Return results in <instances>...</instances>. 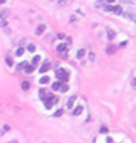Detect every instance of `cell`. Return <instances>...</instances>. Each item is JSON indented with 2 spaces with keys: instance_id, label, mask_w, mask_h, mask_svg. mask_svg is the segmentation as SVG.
<instances>
[{
  "instance_id": "cell-1",
  "label": "cell",
  "mask_w": 136,
  "mask_h": 143,
  "mask_svg": "<svg viewBox=\"0 0 136 143\" xmlns=\"http://www.w3.org/2000/svg\"><path fill=\"white\" fill-rule=\"evenodd\" d=\"M56 77L61 81V83H64V82H67V81H68V77H70V75H68V72H67L65 70L60 68V70H57V71H56Z\"/></svg>"
},
{
  "instance_id": "cell-2",
  "label": "cell",
  "mask_w": 136,
  "mask_h": 143,
  "mask_svg": "<svg viewBox=\"0 0 136 143\" xmlns=\"http://www.w3.org/2000/svg\"><path fill=\"white\" fill-rule=\"evenodd\" d=\"M58 100H57V97H54V96H51V95H49V97L45 100V107L47 108V110H50L56 103H57Z\"/></svg>"
},
{
  "instance_id": "cell-3",
  "label": "cell",
  "mask_w": 136,
  "mask_h": 143,
  "mask_svg": "<svg viewBox=\"0 0 136 143\" xmlns=\"http://www.w3.org/2000/svg\"><path fill=\"white\" fill-rule=\"evenodd\" d=\"M50 70V63H45L42 67H40V70H39V72L40 74H45V72H47Z\"/></svg>"
},
{
  "instance_id": "cell-4",
  "label": "cell",
  "mask_w": 136,
  "mask_h": 143,
  "mask_svg": "<svg viewBox=\"0 0 136 143\" xmlns=\"http://www.w3.org/2000/svg\"><path fill=\"white\" fill-rule=\"evenodd\" d=\"M76 100V96H72V97H70L68 99V103H67V107L68 108H72V106H74V101Z\"/></svg>"
},
{
  "instance_id": "cell-5",
  "label": "cell",
  "mask_w": 136,
  "mask_h": 143,
  "mask_svg": "<svg viewBox=\"0 0 136 143\" xmlns=\"http://www.w3.org/2000/svg\"><path fill=\"white\" fill-rule=\"evenodd\" d=\"M39 97H40L42 100H46V99L49 97V95L46 93V90H45V89H40V90H39Z\"/></svg>"
},
{
  "instance_id": "cell-6",
  "label": "cell",
  "mask_w": 136,
  "mask_h": 143,
  "mask_svg": "<svg viewBox=\"0 0 136 143\" xmlns=\"http://www.w3.org/2000/svg\"><path fill=\"white\" fill-rule=\"evenodd\" d=\"M50 82V78L47 77V75H43L40 79H39V83H42V85H46V83H49Z\"/></svg>"
},
{
  "instance_id": "cell-7",
  "label": "cell",
  "mask_w": 136,
  "mask_h": 143,
  "mask_svg": "<svg viewBox=\"0 0 136 143\" xmlns=\"http://www.w3.org/2000/svg\"><path fill=\"white\" fill-rule=\"evenodd\" d=\"M113 11L117 14V15H120V14H122V8L121 6H113Z\"/></svg>"
},
{
  "instance_id": "cell-8",
  "label": "cell",
  "mask_w": 136,
  "mask_h": 143,
  "mask_svg": "<svg viewBox=\"0 0 136 143\" xmlns=\"http://www.w3.org/2000/svg\"><path fill=\"white\" fill-rule=\"evenodd\" d=\"M45 31H46V25L42 24V25H39V27H38V29H36V35H42Z\"/></svg>"
},
{
  "instance_id": "cell-9",
  "label": "cell",
  "mask_w": 136,
  "mask_h": 143,
  "mask_svg": "<svg viewBox=\"0 0 136 143\" xmlns=\"http://www.w3.org/2000/svg\"><path fill=\"white\" fill-rule=\"evenodd\" d=\"M107 33H108V39H110V40H113V39L115 38V32L113 31L111 28H107Z\"/></svg>"
},
{
  "instance_id": "cell-10",
  "label": "cell",
  "mask_w": 136,
  "mask_h": 143,
  "mask_svg": "<svg viewBox=\"0 0 136 143\" xmlns=\"http://www.w3.org/2000/svg\"><path fill=\"white\" fill-rule=\"evenodd\" d=\"M21 88H22V90H29L31 83H29V82H27V81H24V82L21 83Z\"/></svg>"
},
{
  "instance_id": "cell-11",
  "label": "cell",
  "mask_w": 136,
  "mask_h": 143,
  "mask_svg": "<svg viewBox=\"0 0 136 143\" xmlns=\"http://www.w3.org/2000/svg\"><path fill=\"white\" fill-rule=\"evenodd\" d=\"M58 90H60L61 93H65V92L68 90V85H67V83H61V86H60Z\"/></svg>"
},
{
  "instance_id": "cell-12",
  "label": "cell",
  "mask_w": 136,
  "mask_h": 143,
  "mask_svg": "<svg viewBox=\"0 0 136 143\" xmlns=\"http://www.w3.org/2000/svg\"><path fill=\"white\" fill-rule=\"evenodd\" d=\"M82 111H83V107H82V106H78L75 110H74V112H72V114H74V115H79Z\"/></svg>"
},
{
  "instance_id": "cell-13",
  "label": "cell",
  "mask_w": 136,
  "mask_h": 143,
  "mask_svg": "<svg viewBox=\"0 0 136 143\" xmlns=\"http://www.w3.org/2000/svg\"><path fill=\"white\" fill-rule=\"evenodd\" d=\"M33 71H35V67H33V65H27V67H25V72H27V74H32Z\"/></svg>"
},
{
  "instance_id": "cell-14",
  "label": "cell",
  "mask_w": 136,
  "mask_h": 143,
  "mask_svg": "<svg viewBox=\"0 0 136 143\" xmlns=\"http://www.w3.org/2000/svg\"><path fill=\"white\" fill-rule=\"evenodd\" d=\"M39 61H40V56H35V57H33V60H32V65H33V67H36Z\"/></svg>"
},
{
  "instance_id": "cell-15",
  "label": "cell",
  "mask_w": 136,
  "mask_h": 143,
  "mask_svg": "<svg viewBox=\"0 0 136 143\" xmlns=\"http://www.w3.org/2000/svg\"><path fill=\"white\" fill-rule=\"evenodd\" d=\"M65 49H67L65 45H58V46H57V51L61 54V53H64V51H65Z\"/></svg>"
},
{
  "instance_id": "cell-16",
  "label": "cell",
  "mask_w": 136,
  "mask_h": 143,
  "mask_svg": "<svg viewBox=\"0 0 136 143\" xmlns=\"http://www.w3.org/2000/svg\"><path fill=\"white\" fill-rule=\"evenodd\" d=\"M60 86H61V82H54V83L51 85V89H53V90H58Z\"/></svg>"
},
{
  "instance_id": "cell-17",
  "label": "cell",
  "mask_w": 136,
  "mask_h": 143,
  "mask_svg": "<svg viewBox=\"0 0 136 143\" xmlns=\"http://www.w3.org/2000/svg\"><path fill=\"white\" fill-rule=\"evenodd\" d=\"M85 53H86V51H85L83 49H81V50H78V53H76V57H78V58H82V57L85 56Z\"/></svg>"
},
{
  "instance_id": "cell-18",
  "label": "cell",
  "mask_w": 136,
  "mask_h": 143,
  "mask_svg": "<svg viewBox=\"0 0 136 143\" xmlns=\"http://www.w3.org/2000/svg\"><path fill=\"white\" fill-rule=\"evenodd\" d=\"M27 50L31 51V53H33V51L36 50V47H35V45H33V43H29V45H28V47H27Z\"/></svg>"
},
{
  "instance_id": "cell-19",
  "label": "cell",
  "mask_w": 136,
  "mask_h": 143,
  "mask_svg": "<svg viewBox=\"0 0 136 143\" xmlns=\"http://www.w3.org/2000/svg\"><path fill=\"white\" fill-rule=\"evenodd\" d=\"M106 51L108 53V54H114V53H115V47H114V46H108Z\"/></svg>"
},
{
  "instance_id": "cell-20",
  "label": "cell",
  "mask_w": 136,
  "mask_h": 143,
  "mask_svg": "<svg viewBox=\"0 0 136 143\" xmlns=\"http://www.w3.org/2000/svg\"><path fill=\"white\" fill-rule=\"evenodd\" d=\"M7 15H8V10H4V11H1V13H0V18H3V19H6Z\"/></svg>"
},
{
  "instance_id": "cell-21",
  "label": "cell",
  "mask_w": 136,
  "mask_h": 143,
  "mask_svg": "<svg viewBox=\"0 0 136 143\" xmlns=\"http://www.w3.org/2000/svg\"><path fill=\"white\" fill-rule=\"evenodd\" d=\"M24 51H25V49H24V47H19L17 51H15V54L19 57V56H22V54H24Z\"/></svg>"
},
{
  "instance_id": "cell-22",
  "label": "cell",
  "mask_w": 136,
  "mask_h": 143,
  "mask_svg": "<svg viewBox=\"0 0 136 143\" xmlns=\"http://www.w3.org/2000/svg\"><path fill=\"white\" fill-rule=\"evenodd\" d=\"M6 61H7V65H8V67H13V58H11L10 56H7Z\"/></svg>"
},
{
  "instance_id": "cell-23",
  "label": "cell",
  "mask_w": 136,
  "mask_h": 143,
  "mask_svg": "<svg viewBox=\"0 0 136 143\" xmlns=\"http://www.w3.org/2000/svg\"><path fill=\"white\" fill-rule=\"evenodd\" d=\"M60 115H62V110H57L54 112V117H60Z\"/></svg>"
},
{
  "instance_id": "cell-24",
  "label": "cell",
  "mask_w": 136,
  "mask_h": 143,
  "mask_svg": "<svg viewBox=\"0 0 136 143\" xmlns=\"http://www.w3.org/2000/svg\"><path fill=\"white\" fill-rule=\"evenodd\" d=\"M100 132H101V133H107V132H108V128H106V127H101V129H100Z\"/></svg>"
},
{
  "instance_id": "cell-25",
  "label": "cell",
  "mask_w": 136,
  "mask_h": 143,
  "mask_svg": "<svg viewBox=\"0 0 136 143\" xmlns=\"http://www.w3.org/2000/svg\"><path fill=\"white\" fill-rule=\"evenodd\" d=\"M104 10H106V11H110V10H113V6L107 4V6H104Z\"/></svg>"
},
{
  "instance_id": "cell-26",
  "label": "cell",
  "mask_w": 136,
  "mask_h": 143,
  "mask_svg": "<svg viewBox=\"0 0 136 143\" xmlns=\"http://www.w3.org/2000/svg\"><path fill=\"white\" fill-rule=\"evenodd\" d=\"M89 58H90V61H94V58H96V56H94L93 53H90V54H89Z\"/></svg>"
},
{
  "instance_id": "cell-27",
  "label": "cell",
  "mask_w": 136,
  "mask_h": 143,
  "mask_svg": "<svg viewBox=\"0 0 136 143\" xmlns=\"http://www.w3.org/2000/svg\"><path fill=\"white\" fill-rule=\"evenodd\" d=\"M101 3H103V0H97V1H96V6H94V7H101V6H100Z\"/></svg>"
},
{
  "instance_id": "cell-28",
  "label": "cell",
  "mask_w": 136,
  "mask_h": 143,
  "mask_svg": "<svg viewBox=\"0 0 136 143\" xmlns=\"http://www.w3.org/2000/svg\"><path fill=\"white\" fill-rule=\"evenodd\" d=\"M8 129H10V127H8V125H4V127H3V132H7Z\"/></svg>"
},
{
  "instance_id": "cell-29",
  "label": "cell",
  "mask_w": 136,
  "mask_h": 143,
  "mask_svg": "<svg viewBox=\"0 0 136 143\" xmlns=\"http://www.w3.org/2000/svg\"><path fill=\"white\" fill-rule=\"evenodd\" d=\"M132 86H133V88H136V79L132 81Z\"/></svg>"
},
{
  "instance_id": "cell-30",
  "label": "cell",
  "mask_w": 136,
  "mask_h": 143,
  "mask_svg": "<svg viewBox=\"0 0 136 143\" xmlns=\"http://www.w3.org/2000/svg\"><path fill=\"white\" fill-rule=\"evenodd\" d=\"M107 3H110V4H111V3H114V1H115V0H106Z\"/></svg>"
},
{
  "instance_id": "cell-31",
  "label": "cell",
  "mask_w": 136,
  "mask_h": 143,
  "mask_svg": "<svg viewBox=\"0 0 136 143\" xmlns=\"http://www.w3.org/2000/svg\"><path fill=\"white\" fill-rule=\"evenodd\" d=\"M3 3H6V0H0V4H3Z\"/></svg>"
}]
</instances>
